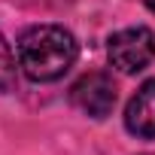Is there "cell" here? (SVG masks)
<instances>
[{
    "label": "cell",
    "instance_id": "obj_1",
    "mask_svg": "<svg viewBox=\"0 0 155 155\" xmlns=\"http://www.w3.org/2000/svg\"><path fill=\"white\" fill-rule=\"evenodd\" d=\"M79 43L61 25H37L18 40V67L34 82H55L76 64Z\"/></svg>",
    "mask_w": 155,
    "mask_h": 155
},
{
    "label": "cell",
    "instance_id": "obj_2",
    "mask_svg": "<svg viewBox=\"0 0 155 155\" xmlns=\"http://www.w3.org/2000/svg\"><path fill=\"white\" fill-rule=\"evenodd\" d=\"M107 55H110V64L116 70H122V73H140L155 58V34L149 28H143V25L116 31L110 37Z\"/></svg>",
    "mask_w": 155,
    "mask_h": 155
},
{
    "label": "cell",
    "instance_id": "obj_3",
    "mask_svg": "<svg viewBox=\"0 0 155 155\" xmlns=\"http://www.w3.org/2000/svg\"><path fill=\"white\" fill-rule=\"evenodd\" d=\"M70 104L91 116V119H107L116 107V82L113 76L104 73V70H91L85 76H79V79L73 82L70 88Z\"/></svg>",
    "mask_w": 155,
    "mask_h": 155
},
{
    "label": "cell",
    "instance_id": "obj_4",
    "mask_svg": "<svg viewBox=\"0 0 155 155\" xmlns=\"http://www.w3.org/2000/svg\"><path fill=\"white\" fill-rule=\"evenodd\" d=\"M125 128L140 140H155V79L143 82L125 107Z\"/></svg>",
    "mask_w": 155,
    "mask_h": 155
},
{
    "label": "cell",
    "instance_id": "obj_5",
    "mask_svg": "<svg viewBox=\"0 0 155 155\" xmlns=\"http://www.w3.org/2000/svg\"><path fill=\"white\" fill-rule=\"evenodd\" d=\"M12 85H15V58L6 37L0 34V91H9Z\"/></svg>",
    "mask_w": 155,
    "mask_h": 155
},
{
    "label": "cell",
    "instance_id": "obj_6",
    "mask_svg": "<svg viewBox=\"0 0 155 155\" xmlns=\"http://www.w3.org/2000/svg\"><path fill=\"white\" fill-rule=\"evenodd\" d=\"M146 6H149V9H152V12H155V0H146Z\"/></svg>",
    "mask_w": 155,
    "mask_h": 155
}]
</instances>
